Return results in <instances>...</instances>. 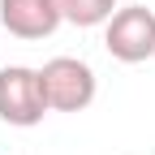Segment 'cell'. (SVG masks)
I'll list each match as a JSON object with an SVG mask.
<instances>
[{
	"instance_id": "1",
	"label": "cell",
	"mask_w": 155,
	"mask_h": 155,
	"mask_svg": "<svg viewBox=\"0 0 155 155\" xmlns=\"http://www.w3.org/2000/svg\"><path fill=\"white\" fill-rule=\"evenodd\" d=\"M39 91H43L48 112H86L95 104V91H99V78L86 61L78 56H52L39 69Z\"/></svg>"
},
{
	"instance_id": "2",
	"label": "cell",
	"mask_w": 155,
	"mask_h": 155,
	"mask_svg": "<svg viewBox=\"0 0 155 155\" xmlns=\"http://www.w3.org/2000/svg\"><path fill=\"white\" fill-rule=\"evenodd\" d=\"M104 48L121 65H142L155 56V9L125 5L104 22Z\"/></svg>"
},
{
	"instance_id": "3",
	"label": "cell",
	"mask_w": 155,
	"mask_h": 155,
	"mask_svg": "<svg viewBox=\"0 0 155 155\" xmlns=\"http://www.w3.org/2000/svg\"><path fill=\"white\" fill-rule=\"evenodd\" d=\"M48 116L43 91H39V69L30 65H5L0 69V121L13 129H30Z\"/></svg>"
},
{
	"instance_id": "4",
	"label": "cell",
	"mask_w": 155,
	"mask_h": 155,
	"mask_svg": "<svg viewBox=\"0 0 155 155\" xmlns=\"http://www.w3.org/2000/svg\"><path fill=\"white\" fill-rule=\"evenodd\" d=\"M61 22V0H0V30H9L13 39H26V43L48 39Z\"/></svg>"
},
{
	"instance_id": "5",
	"label": "cell",
	"mask_w": 155,
	"mask_h": 155,
	"mask_svg": "<svg viewBox=\"0 0 155 155\" xmlns=\"http://www.w3.org/2000/svg\"><path fill=\"white\" fill-rule=\"evenodd\" d=\"M61 13H65L69 26L91 30V26H104L116 13V0H61Z\"/></svg>"
}]
</instances>
